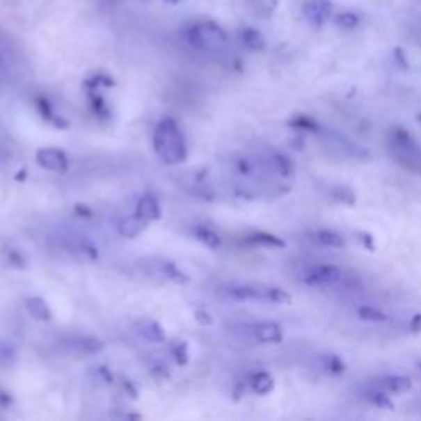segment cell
<instances>
[{
	"instance_id": "6da1fadb",
	"label": "cell",
	"mask_w": 421,
	"mask_h": 421,
	"mask_svg": "<svg viewBox=\"0 0 421 421\" xmlns=\"http://www.w3.org/2000/svg\"><path fill=\"white\" fill-rule=\"evenodd\" d=\"M153 147L158 157L168 165H176L186 158V142L173 119H163L153 132Z\"/></svg>"
},
{
	"instance_id": "7a4b0ae2",
	"label": "cell",
	"mask_w": 421,
	"mask_h": 421,
	"mask_svg": "<svg viewBox=\"0 0 421 421\" xmlns=\"http://www.w3.org/2000/svg\"><path fill=\"white\" fill-rule=\"evenodd\" d=\"M186 40L196 49H217L223 48L228 42V35L224 29L212 20L198 22L189 26L186 31Z\"/></svg>"
},
{
	"instance_id": "3957f363",
	"label": "cell",
	"mask_w": 421,
	"mask_h": 421,
	"mask_svg": "<svg viewBox=\"0 0 421 421\" xmlns=\"http://www.w3.org/2000/svg\"><path fill=\"white\" fill-rule=\"evenodd\" d=\"M221 295L232 301H269L270 287L260 285H228L221 288Z\"/></svg>"
},
{
	"instance_id": "277c9868",
	"label": "cell",
	"mask_w": 421,
	"mask_h": 421,
	"mask_svg": "<svg viewBox=\"0 0 421 421\" xmlns=\"http://www.w3.org/2000/svg\"><path fill=\"white\" fill-rule=\"evenodd\" d=\"M342 270L336 265H316L305 275V283L310 287H333L337 282H341Z\"/></svg>"
},
{
	"instance_id": "5b68a950",
	"label": "cell",
	"mask_w": 421,
	"mask_h": 421,
	"mask_svg": "<svg viewBox=\"0 0 421 421\" xmlns=\"http://www.w3.org/2000/svg\"><path fill=\"white\" fill-rule=\"evenodd\" d=\"M303 13H305L310 24L321 26L331 18L333 6L328 0H306L305 7H303Z\"/></svg>"
},
{
	"instance_id": "8992f818",
	"label": "cell",
	"mask_w": 421,
	"mask_h": 421,
	"mask_svg": "<svg viewBox=\"0 0 421 421\" xmlns=\"http://www.w3.org/2000/svg\"><path fill=\"white\" fill-rule=\"evenodd\" d=\"M36 161L42 168L49 171L63 173V171L67 170V157L65 155V152L58 150V148H42L36 153Z\"/></svg>"
},
{
	"instance_id": "52a82bcc",
	"label": "cell",
	"mask_w": 421,
	"mask_h": 421,
	"mask_svg": "<svg viewBox=\"0 0 421 421\" xmlns=\"http://www.w3.org/2000/svg\"><path fill=\"white\" fill-rule=\"evenodd\" d=\"M63 346L76 354H97L99 351H102L104 344L101 339L93 336H72L65 339Z\"/></svg>"
},
{
	"instance_id": "ba28073f",
	"label": "cell",
	"mask_w": 421,
	"mask_h": 421,
	"mask_svg": "<svg viewBox=\"0 0 421 421\" xmlns=\"http://www.w3.org/2000/svg\"><path fill=\"white\" fill-rule=\"evenodd\" d=\"M252 337L264 344H280L283 341V331L277 323H259L251 326Z\"/></svg>"
},
{
	"instance_id": "9c48e42d",
	"label": "cell",
	"mask_w": 421,
	"mask_h": 421,
	"mask_svg": "<svg viewBox=\"0 0 421 421\" xmlns=\"http://www.w3.org/2000/svg\"><path fill=\"white\" fill-rule=\"evenodd\" d=\"M374 386L380 387L387 393H405L411 390L413 383H411L408 377H404V375H382V377L375 379Z\"/></svg>"
},
{
	"instance_id": "30bf717a",
	"label": "cell",
	"mask_w": 421,
	"mask_h": 421,
	"mask_svg": "<svg viewBox=\"0 0 421 421\" xmlns=\"http://www.w3.org/2000/svg\"><path fill=\"white\" fill-rule=\"evenodd\" d=\"M137 331L140 336L143 339H147V341L150 342H163L166 339L165 331H163V328L160 324L157 323V321L153 319H142L137 324Z\"/></svg>"
},
{
	"instance_id": "8fae6325",
	"label": "cell",
	"mask_w": 421,
	"mask_h": 421,
	"mask_svg": "<svg viewBox=\"0 0 421 421\" xmlns=\"http://www.w3.org/2000/svg\"><path fill=\"white\" fill-rule=\"evenodd\" d=\"M137 216L142 217L143 221H153L160 217V206H158L157 199L152 196H143L137 205Z\"/></svg>"
},
{
	"instance_id": "7c38bea8",
	"label": "cell",
	"mask_w": 421,
	"mask_h": 421,
	"mask_svg": "<svg viewBox=\"0 0 421 421\" xmlns=\"http://www.w3.org/2000/svg\"><path fill=\"white\" fill-rule=\"evenodd\" d=\"M241 40L246 45V48L251 49V51H262L265 48L264 35L255 29H244L241 31Z\"/></svg>"
},
{
	"instance_id": "4fadbf2b",
	"label": "cell",
	"mask_w": 421,
	"mask_h": 421,
	"mask_svg": "<svg viewBox=\"0 0 421 421\" xmlns=\"http://www.w3.org/2000/svg\"><path fill=\"white\" fill-rule=\"evenodd\" d=\"M251 386H252V390L255 393H259V395H267V393L273 390L275 380L270 374L257 372L255 375H252Z\"/></svg>"
},
{
	"instance_id": "5bb4252c",
	"label": "cell",
	"mask_w": 421,
	"mask_h": 421,
	"mask_svg": "<svg viewBox=\"0 0 421 421\" xmlns=\"http://www.w3.org/2000/svg\"><path fill=\"white\" fill-rule=\"evenodd\" d=\"M145 225H147V221H143L142 217L138 216L125 217L119 225V230L122 235H125V237H137V235L145 229Z\"/></svg>"
},
{
	"instance_id": "9a60e30c",
	"label": "cell",
	"mask_w": 421,
	"mask_h": 421,
	"mask_svg": "<svg viewBox=\"0 0 421 421\" xmlns=\"http://www.w3.org/2000/svg\"><path fill=\"white\" fill-rule=\"evenodd\" d=\"M365 398H367V402L377 406V408H383V410H393V404L392 400L388 398L387 392L382 390V388L374 386L372 388H369L367 392H365Z\"/></svg>"
},
{
	"instance_id": "2e32d148",
	"label": "cell",
	"mask_w": 421,
	"mask_h": 421,
	"mask_svg": "<svg viewBox=\"0 0 421 421\" xmlns=\"http://www.w3.org/2000/svg\"><path fill=\"white\" fill-rule=\"evenodd\" d=\"M271 165H273V170L277 171L278 175L285 176V178L295 175V163L289 160L287 155H283V153H275V155L271 157Z\"/></svg>"
},
{
	"instance_id": "e0dca14e",
	"label": "cell",
	"mask_w": 421,
	"mask_h": 421,
	"mask_svg": "<svg viewBox=\"0 0 421 421\" xmlns=\"http://www.w3.org/2000/svg\"><path fill=\"white\" fill-rule=\"evenodd\" d=\"M315 237H316V241H318L321 246H324V247L339 248V247H344V244H346V241H344V237L341 234L334 232V230H328V229L318 230V232L315 234Z\"/></svg>"
},
{
	"instance_id": "ac0fdd59",
	"label": "cell",
	"mask_w": 421,
	"mask_h": 421,
	"mask_svg": "<svg viewBox=\"0 0 421 421\" xmlns=\"http://www.w3.org/2000/svg\"><path fill=\"white\" fill-rule=\"evenodd\" d=\"M26 310H29L30 315L36 319L47 321L51 318L49 308L47 306V303H45L42 298H30V300L26 301Z\"/></svg>"
},
{
	"instance_id": "d6986e66",
	"label": "cell",
	"mask_w": 421,
	"mask_h": 421,
	"mask_svg": "<svg viewBox=\"0 0 421 421\" xmlns=\"http://www.w3.org/2000/svg\"><path fill=\"white\" fill-rule=\"evenodd\" d=\"M321 365H323L326 372L333 375H341L346 372V364H344V360L336 354H326L321 357Z\"/></svg>"
},
{
	"instance_id": "ffe728a7",
	"label": "cell",
	"mask_w": 421,
	"mask_h": 421,
	"mask_svg": "<svg viewBox=\"0 0 421 421\" xmlns=\"http://www.w3.org/2000/svg\"><path fill=\"white\" fill-rule=\"evenodd\" d=\"M357 316L362 321H367V323H383L388 319V316L383 311L377 310L374 306H360L357 308Z\"/></svg>"
},
{
	"instance_id": "44dd1931",
	"label": "cell",
	"mask_w": 421,
	"mask_h": 421,
	"mask_svg": "<svg viewBox=\"0 0 421 421\" xmlns=\"http://www.w3.org/2000/svg\"><path fill=\"white\" fill-rule=\"evenodd\" d=\"M252 244H257V246H265V247H275V248H283L285 242L282 239L277 237L273 234H267V232H257L251 235L248 239Z\"/></svg>"
},
{
	"instance_id": "7402d4cb",
	"label": "cell",
	"mask_w": 421,
	"mask_h": 421,
	"mask_svg": "<svg viewBox=\"0 0 421 421\" xmlns=\"http://www.w3.org/2000/svg\"><path fill=\"white\" fill-rule=\"evenodd\" d=\"M334 24L342 30H356L359 26V17L354 12H341L334 17Z\"/></svg>"
},
{
	"instance_id": "603a6c76",
	"label": "cell",
	"mask_w": 421,
	"mask_h": 421,
	"mask_svg": "<svg viewBox=\"0 0 421 421\" xmlns=\"http://www.w3.org/2000/svg\"><path fill=\"white\" fill-rule=\"evenodd\" d=\"M289 125L296 130H305V132H316V130H318V122H316L313 117L308 116L293 117V119L289 120Z\"/></svg>"
},
{
	"instance_id": "cb8c5ba5",
	"label": "cell",
	"mask_w": 421,
	"mask_h": 421,
	"mask_svg": "<svg viewBox=\"0 0 421 421\" xmlns=\"http://www.w3.org/2000/svg\"><path fill=\"white\" fill-rule=\"evenodd\" d=\"M269 301L270 303H277V305H288V303L292 301V296H289L288 293L285 292V289H282V288L270 287Z\"/></svg>"
},
{
	"instance_id": "d4e9b609",
	"label": "cell",
	"mask_w": 421,
	"mask_h": 421,
	"mask_svg": "<svg viewBox=\"0 0 421 421\" xmlns=\"http://www.w3.org/2000/svg\"><path fill=\"white\" fill-rule=\"evenodd\" d=\"M198 239L199 241H202L206 244V246L209 247H217L219 246V237H217L216 232H212V230L206 229V228H201L198 229Z\"/></svg>"
},
{
	"instance_id": "484cf974",
	"label": "cell",
	"mask_w": 421,
	"mask_h": 421,
	"mask_svg": "<svg viewBox=\"0 0 421 421\" xmlns=\"http://www.w3.org/2000/svg\"><path fill=\"white\" fill-rule=\"evenodd\" d=\"M357 241H359L362 244V247L367 248V251H370V252L375 251V242H374L372 234H369V232H357Z\"/></svg>"
},
{
	"instance_id": "4316f807",
	"label": "cell",
	"mask_w": 421,
	"mask_h": 421,
	"mask_svg": "<svg viewBox=\"0 0 421 421\" xmlns=\"http://www.w3.org/2000/svg\"><path fill=\"white\" fill-rule=\"evenodd\" d=\"M410 331L413 334H420L421 333V313L415 315L413 318L410 319Z\"/></svg>"
},
{
	"instance_id": "83f0119b",
	"label": "cell",
	"mask_w": 421,
	"mask_h": 421,
	"mask_svg": "<svg viewBox=\"0 0 421 421\" xmlns=\"http://www.w3.org/2000/svg\"><path fill=\"white\" fill-rule=\"evenodd\" d=\"M166 3H171V6H176V3L180 2V0H165Z\"/></svg>"
},
{
	"instance_id": "f1b7e54d",
	"label": "cell",
	"mask_w": 421,
	"mask_h": 421,
	"mask_svg": "<svg viewBox=\"0 0 421 421\" xmlns=\"http://www.w3.org/2000/svg\"><path fill=\"white\" fill-rule=\"evenodd\" d=\"M418 120H420V124H421V116H420V117H418Z\"/></svg>"
}]
</instances>
